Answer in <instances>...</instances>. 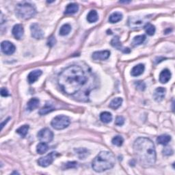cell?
Returning <instances> with one entry per match:
<instances>
[{"label": "cell", "mask_w": 175, "mask_h": 175, "mask_svg": "<svg viewBox=\"0 0 175 175\" xmlns=\"http://www.w3.org/2000/svg\"><path fill=\"white\" fill-rule=\"evenodd\" d=\"M56 38L53 36H51L50 38H49L48 41H47V45L49 46H53L54 45L56 44Z\"/></svg>", "instance_id": "36"}, {"label": "cell", "mask_w": 175, "mask_h": 175, "mask_svg": "<svg viewBox=\"0 0 175 175\" xmlns=\"http://www.w3.org/2000/svg\"><path fill=\"white\" fill-rule=\"evenodd\" d=\"M135 85L136 86V88L138 89V90H141V91L145 90V88H146V85H145V82H144V81H136V82L135 83Z\"/></svg>", "instance_id": "33"}, {"label": "cell", "mask_w": 175, "mask_h": 175, "mask_svg": "<svg viewBox=\"0 0 175 175\" xmlns=\"http://www.w3.org/2000/svg\"><path fill=\"white\" fill-rule=\"evenodd\" d=\"M79 10V6L75 3H71L67 5L65 9V14H73Z\"/></svg>", "instance_id": "19"}, {"label": "cell", "mask_w": 175, "mask_h": 175, "mask_svg": "<svg viewBox=\"0 0 175 175\" xmlns=\"http://www.w3.org/2000/svg\"><path fill=\"white\" fill-rule=\"evenodd\" d=\"M87 21L90 23H95L97 21H98L99 19V15L98 13H97V12L95 10H92L90 12H89V13L87 15Z\"/></svg>", "instance_id": "21"}, {"label": "cell", "mask_w": 175, "mask_h": 175, "mask_svg": "<svg viewBox=\"0 0 175 175\" xmlns=\"http://www.w3.org/2000/svg\"><path fill=\"white\" fill-rule=\"evenodd\" d=\"M58 155H59L58 153L53 151V152L50 153L47 155H46L45 157L40 158L38 160V164L40 166L45 168V167H47L49 165H51L54 161V159H55Z\"/></svg>", "instance_id": "7"}, {"label": "cell", "mask_w": 175, "mask_h": 175, "mask_svg": "<svg viewBox=\"0 0 175 175\" xmlns=\"http://www.w3.org/2000/svg\"><path fill=\"white\" fill-rule=\"evenodd\" d=\"M48 150H49V146L47 145V144L45 142H41L36 146V152L40 155L45 153Z\"/></svg>", "instance_id": "26"}, {"label": "cell", "mask_w": 175, "mask_h": 175, "mask_svg": "<svg viewBox=\"0 0 175 175\" xmlns=\"http://www.w3.org/2000/svg\"><path fill=\"white\" fill-rule=\"evenodd\" d=\"M123 17V14L121 13H118V12H116V13H112L109 17V21L111 23H118V21L122 20Z\"/></svg>", "instance_id": "23"}, {"label": "cell", "mask_w": 175, "mask_h": 175, "mask_svg": "<svg viewBox=\"0 0 175 175\" xmlns=\"http://www.w3.org/2000/svg\"><path fill=\"white\" fill-rule=\"evenodd\" d=\"M70 118L67 116L59 115L53 118L51 124L53 129L56 130H62L68 127L70 124Z\"/></svg>", "instance_id": "5"}, {"label": "cell", "mask_w": 175, "mask_h": 175, "mask_svg": "<svg viewBox=\"0 0 175 175\" xmlns=\"http://www.w3.org/2000/svg\"><path fill=\"white\" fill-rule=\"evenodd\" d=\"M1 95L2 96H8L9 95V92L8 91L7 89L6 88H2L1 89Z\"/></svg>", "instance_id": "38"}, {"label": "cell", "mask_w": 175, "mask_h": 175, "mask_svg": "<svg viewBox=\"0 0 175 175\" xmlns=\"http://www.w3.org/2000/svg\"><path fill=\"white\" fill-rule=\"evenodd\" d=\"M134 154L138 162L145 168H150L156 162L154 143L147 138H138L134 144Z\"/></svg>", "instance_id": "2"}, {"label": "cell", "mask_w": 175, "mask_h": 175, "mask_svg": "<svg viewBox=\"0 0 175 175\" xmlns=\"http://www.w3.org/2000/svg\"><path fill=\"white\" fill-rule=\"evenodd\" d=\"M12 33H13V35L16 39H21L23 36V33H24V29H23V25L21 24L15 25L13 27Z\"/></svg>", "instance_id": "12"}, {"label": "cell", "mask_w": 175, "mask_h": 175, "mask_svg": "<svg viewBox=\"0 0 175 175\" xmlns=\"http://www.w3.org/2000/svg\"><path fill=\"white\" fill-rule=\"evenodd\" d=\"M166 90L163 87H159L157 89H155L154 92V99L157 102H160L164 99L166 95Z\"/></svg>", "instance_id": "14"}, {"label": "cell", "mask_w": 175, "mask_h": 175, "mask_svg": "<svg viewBox=\"0 0 175 175\" xmlns=\"http://www.w3.org/2000/svg\"><path fill=\"white\" fill-rule=\"evenodd\" d=\"M145 19H137V18H130L129 20V25L131 28H138L145 25Z\"/></svg>", "instance_id": "13"}, {"label": "cell", "mask_w": 175, "mask_h": 175, "mask_svg": "<svg viewBox=\"0 0 175 175\" xmlns=\"http://www.w3.org/2000/svg\"><path fill=\"white\" fill-rule=\"evenodd\" d=\"M100 119L104 123H109L112 120V115L108 112H103L100 114Z\"/></svg>", "instance_id": "25"}, {"label": "cell", "mask_w": 175, "mask_h": 175, "mask_svg": "<svg viewBox=\"0 0 175 175\" xmlns=\"http://www.w3.org/2000/svg\"><path fill=\"white\" fill-rule=\"evenodd\" d=\"M17 17L22 20H28L32 18L36 13L35 7L30 3H19L15 8Z\"/></svg>", "instance_id": "4"}, {"label": "cell", "mask_w": 175, "mask_h": 175, "mask_svg": "<svg viewBox=\"0 0 175 175\" xmlns=\"http://www.w3.org/2000/svg\"><path fill=\"white\" fill-rule=\"evenodd\" d=\"M112 145H114L116 146H121L124 142V139L121 136L117 135V136H115V137L113 138V139H112Z\"/></svg>", "instance_id": "32"}, {"label": "cell", "mask_w": 175, "mask_h": 175, "mask_svg": "<svg viewBox=\"0 0 175 175\" xmlns=\"http://www.w3.org/2000/svg\"><path fill=\"white\" fill-rule=\"evenodd\" d=\"M111 45L113 47L116 48V49L119 50V51H121L124 53H130V49L129 48H124L123 46L122 43L120 42L119 37L118 36H114L112 40L111 41Z\"/></svg>", "instance_id": "10"}, {"label": "cell", "mask_w": 175, "mask_h": 175, "mask_svg": "<svg viewBox=\"0 0 175 175\" xmlns=\"http://www.w3.org/2000/svg\"><path fill=\"white\" fill-rule=\"evenodd\" d=\"M54 110H55V108H54V107L53 106L52 104L46 103L45 104V106L42 108H41V110H40L39 114L41 115V116L46 115V114L50 113V112H52Z\"/></svg>", "instance_id": "24"}, {"label": "cell", "mask_w": 175, "mask_h": 175, "mask_svg": "<svg viewBox=\"0 0 175 175\" xmlns=\"http://www.w3.org/2000/svg\"><path fill=\"white\" fill-rule=\"evenodd\" d=\"M145 30L149 36H153L155 33V27L150 23H146L145 26Z\"/></svg>", "instance_id": "30"}, {"label": "cell", "mask_w": 175, "mask_h": 175, "mask_svg": "<svg viewBox=\"0 0 175 175\" xmlns=\"http://www.w3.org/2000/svg\"><path fill=\"white\" fill-rule=\"evenodd\" d=\"M110 56V52L107 50L100 52H95L92 53V57L95 60H106Z\"/></svg>", "instance_id": "11"}, {"label": "cell", "mask_w": 175, "mask_h": 175, "mask_svg": "<svg viewBox=\"0 0 175 175\" xmlns=\"http://www.w3.org/2000/svg\"><path fill=\"white\" fill-rule=\"evenodd\" d=\"M123 101V100L122 98H120V97H116V98L111 101L110 105H109V107L113 109V110H117L118 108L121 106Z\"/></svg>", "instance_id": "20"}, {"label": "cell", "mask_w": 175, "mask_h": 175, "mask_svg": "<svg viewBox=\"0 0 175 175\" xmlns=\"http://www.w3.org/2000/svg\"><path fill=\"white\" fill-rule=\"evenodd\" d=\"M40 104V101L37 98L31 99L27 103V110L30 112H32L36 109Z\"/></svg>", "instance_id": "18"}, {"label": "cell", "mask_w": 175, "mask_h": 175, "mask_svg": "<svg viewBox=\"0 0 175 175\" xmlns=\"http://www.w3.org/2000/svg\"><path fill=\"white\" fill-rule=\"evenodd\" d=\"M42 71H41V70H35V71L30 72L28 76V82L30 84L36 82V81L38 79V78L40 77V76L42 75Z\"/></svg>", "instance_id": "15"}, {"label": "cell", "mask_w": 175, "mask_h": 175, "mask_svg": "<svg viewBox=\"0 0 175 175\" xmlns=\"http://www.w3.org/2000/svg\"><path fill=\"white\" fill-rule=\"evenodd\" d=\"M32 36L36 39H41L44 36V32L38 23H32L30 26Z\"/></svg>", "instance_id": "8"}, {"label": "cell", "mask_w": 175, "mask_h": 175, "mask_svg": "<svg viewBox=\"0 0 175 175\" xmlns=\"http://www.w3.org/2000/svg\"><path fill=\"white\" fill-rule=\"evenodd\" d=\"M29 128H30L29 125H28V124H25V125H23L18 128V129L16 130V132L19 135H20L21 137L24 138L25 137L26 135L28 134Z\"/></svg>", "instance_id": "28"}, {"label": "cell", "mask_w": 175, "mask_h": 175, "mask_svg": "<svg viewBox=\"0 0 175 175\" xmlns=\"http://www.w3.org/2000/svg\"><path fill=\"white\" fill-rule=\"evenodd\" d=\"M114 155L109 151H101L94 159L92 168L96 172H102L112 169L115 165Z\"/></svg>", "instance_id": "3"}, {"label": "cell", "mask_w": 175, "mask_h": 175, "mask_svg": "<svg viewBox=\"0 0 175 175\" xmlns=\"http://www.w3.org/2000/svg\"><path fill=\"white\" fill-rule=\"evenodd\" d=\"M78 166V164L76 161H68L67 164L64 165L66 169H69V168H75Z\"/></svg>", "instance_id": "34"}, {"label": "cell", "mask_w": 175, "mask_h": 175, "mask_svg": "<svg viewBox=\"0 0 175 175\" xmlns=\"http://www.w3.org/2000/svg\"><path fill=\"white\" fill-rule=\"evenodd\" d=\"M71 30V27L69 24H64L60 29V35L61 36H67Z\"/></svg>", "instance_id": "29"}, {"label": "cell", "mask_w": 175, "mask_h": 175, "mask_svg": "<svg viewBox=\"0 0 175 175\" xmlns=\"http://www.w3.org/2000/svg\"><path fill=\"white\" fill-rule=\"evenodd\" d=\"M1 49L3 53L6 54V55L9 56L14 53L16 47H15V46L13 45V43H12L11 42L5 41L2 42Z\"/></svg>", "instance_id": "9"}, {"label": "cell", "mask_w": 175, "mask_h": 175, "mask_svg": "<svg viewBox=\"0 0 175 175\" xmlns=\"http://www.w3.org/2000/svg\"><path fill=\"white\" fill-rule=\"evenodd\" d=\"M38 139L41 142L49 143L51 142L53 139V133L48 128H44L38 131L37 134Z\"/></svg>", "instance_id": "6"}, {"label": "cell", "mask_w": 175, "mask_h": 175, "mask_svg": "<svg viewBox=\"0 0 175 175\" xmlns=\"http://www.w3.org/2000/svg\"><path fill=\"white\" fill-rule=\"evenodd\" d=\"M171 73L168 69H164L159 75V81L161 84H166L171 78Z\"/></svg>", "instance_id": "16"}, {"label": "cell", "mask_w": 175, "mask_h": 175, "mask_svg": "<svg viewBox=\"0 0 175 175\" xmlns=\"http://www.w3.org/2000/svg\"><path fill=\"white\" fill-rule=\"evenodd\" d=\"M88 76L77 65H71L62 71L58 76L57 83L62 90L68 95L78 92L87 83Z\"/></svg>", "instance_id": "1"}, {"label": "cell", "mask_w": 175, "mask_h": 175, "mask_svg": "<svg viewBox=\"0 0 175 175\" xmlns=\"http://www.w3.org/2000/svg\"><path fill=\"white\" fill-rule=\"evenodd\" d=\"M163 153H164V155H172L173 151L170 147H167L165 148L164 150H163Z\"/></svg>", "instance_id": "37"}, {"label": "cell", "mask_w": 175, "mask_h": 175, "mask_svg": "<svg viewBox=\"0 0 175 175\" xmlns=\"http://www.w3.org/2000/svg\"><path fill=\"white\" fill-rule=\"evenodd\" d=\"M75 150L77 152V155L80 159H84L89 155V151L85 149H75Z\"/></svg>", "instance_id": "31"}, {"label": "cell", "mask_w": 175, "mask_h": 175, "mask_svg": "<svg viewBox=\"0 0 175 175\" xmlns=\"http://www.w3.org/2000/svg\"><path fill=\"white\" fill-rule=\"evenodd\" d=\"M171 140V136L169 135H159V137L157 138V142L159 145H167Z\"/></svg>", "instance_id": "22"}, {"label": "cell", "mask_w": 175, "mask_h": 175, "mask_svg": "<svg viewBox=\"0 0 175 175\" xmlns=\"http://www.w3.org/2000/svg\"><path fill=\"white\" fill-rule=\"evenodd\" d=\"M124 118L123 116H118L117 118L116 119V121H115V124H116L117 126H122L124 124Z\"/></svg>", "instance_id": "35"}, {"label": "cell", "mask_w": 175, "mask_h": 175, "mask_svg": "<svg viewBox=\"0 0 175 175\" xmlns=\"http://www.w3.org/2000/svg\"><path fill=\"white\" fill-rule=\"evenodd\" d=\"M146 40V36L145 35H139L134 37L133 41H132V45L134 46H137L142 44Z\"/></svg>", "instance_id": "27"}, {"label": "cell", "mask_w": 175, "mask_h": 175, "mask_svg": "<svg viewBox=\"0 0 175 175\" xmlns=\"http://www.w3.org/2000/svg\"><path fill=\"white\" fill-rule=\"evenodd\" d=\"M10 118H8V119H6V121H4V122H3V123H2L1 124V129H2V130L3 129V127H4V125H5V124H6V123H7L8 122V121H9V120H10Z\"/></svg>", "instance_id": "39"}, {"label": "cell", "mask_w": 175, "mask_h": 175, "mask_svg": "<svg viewBox=\"0 0 175 175\" xmlns=\"http://www.w3.org/2000/svg\"><path fill=\"white\" fill-rule=\"evenodd\" d=\"M145 67L143 64H139L131 69V75L133 77H138L141 75L145 71Z\"/></svg>", "instance_id": "17"}]
</instances>
